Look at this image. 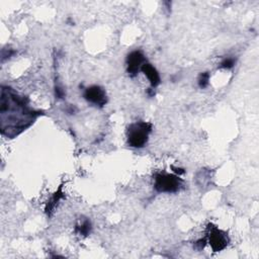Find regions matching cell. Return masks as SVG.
I'll use <instances>...</instances> for the list:
<instances>
[{"mask_svg": "<svg viewBox=\"0 0 259 259\" xmlns=\"http://www.w3.org/2000/svg\"><path fill=\"white\" fill-rule=\"evenodd\" d=\"M1 131L3 135L13 137L28 126L34 115L26 100L17 96L8 88L1 89Z\"/></svg>", "mask_w": 259, "mask_h": 259, "instance_id": "obj_1", "label": "cell"}, {"mask_svg": "<svg viewBox=\"0 0 259 259\" xmlns=\"http://www.w3.org/2000/svg\"><path fill=\"white\" fill-rule=\"evenodd\" d=\"M151 123L146 121H140L131 124L127 131L128 145L134 148L144 147L148 141V136L151 132Z\"/></svg>", "mask_w": 259, "mask_h": 259, "instance_id": "obj_2", "label": "cell"}, {"mask_svg": "<svg viewBox=\"0 0 259 259\" xmlns=\"http://www.w3.org/2000/svg\"><path fill=\"white\" fill-rule=\"evenodd\" d=\"M61 197H62V193H61L60 191L56 192V193L53 195L52 199L49 201V203H48V205H47V208H46V210H47L48 213H51V211H53V209H54L55 206H56V203H58V201L61 199Z\"/></svg>", "mask_w": 259, "mask_h": 259, "instance_id": "obj_9", "label": "cell"}, {"mask_svg": "<svg viewBox=\"0 0 259 259\" xmlns=\"http://www.w3.org/2000/svg\"><path fill=\"white\" fill-rule=\"evenodd\" d=\"M234 65H235V60H234L233 58H227V59H225V60L222 61L220 67H221V68H224V69H230V68H232Z\"/></svg>", "mask_w": 259, "mask_h": 259, "instance_id": "obj_11", "label": "cell"}, {"mask_svg": "<svg viewBox=\"0 0 259 259\" xmlns=\"http://www.w3.org/2000/svg\"><path fill=\"white\" fill-rule=\"evenodd\" d=\"M208 81H209V73L208 72H203L199 75L197 83H198V86L200 88H205L208 85Z\"/></svg>", "mask_w": 259, "mask_h": 259, "instance_id": "obj_10", "label": "cell"}, {"mask_svg": "<svg viewBox=\"0 0 259 259\" xmlns=\"http://www.w3.org/2000/svg\"><path fill=\"white\" fill-rule=\"evenodd\" d=\"M141 70L148 77V79H149V81H150V83L153 87H156L157 85H159V83H160L159 73L157 72V70L151 64L144 63L143 66L141 67Z\"/></svg>", "mask_w": 259, "mask_h": 259, "instance_id": "obj_7", "label": "cell"}, {"mask_svg": "<svg viewBox=\"0 0 259 259\" xmlns=\"http://www.w3.org/2000/svg\"><path fill=\"white\" fill-rule=\"evenodd\" d=\"M182 180L172 174L158 173L155 176V188L159 192H175L181 186Z\"/></svg>", "mask_w": 259, "mask_h": 259, "instance_id": "obj_3", "label": "cell"}, {"mask_svg": "<svg viewBox=\"0 0 259 259\" xmlns=\"http://www.w3.org/2000/svg\"><path fill=\"white\" fill-rule=\"evenodd\" d=\"M75 230L79 235L87 236L91 231V223L88 220H84L81 224L76 226Z\"/></svg>", "mask_w": 259, "mask_h": 259, "instance_id": "obj_8", "label": "cell"}, {"mask_svg": "<svg viewBox=\"0 0 259 259\" xmlns=\"http://www.w3.org/2000/svg\"><path fill=\"white\" fill-rule=\"evenodd\" d=\"M145 61V57L142 52L134 51L126 58V66L127 72L131 76H136L139 69L143 66Z\"/></svg>", "mask_w": 259, "mask_h": 259, "instance_id": "obj_6", "label": "cell"}, {"mask_svg": "<svg viewBox=\"0 0 259 259\" xmlns=\"http://www.w3.org/2000/svg\"><path fill=\"white\" fill-rule=\"evenodd\" d=\"M84 98L87 101L99 106H103L106 103L105 91L101 87L96 85L91 86L85 90Z\"/></svg>", "mask_w": 259, "mask_h": 259, "instance_id": "obj_5", "label": "cell"}, {"mask_svg": "<svg viewBox=\"0 0 259 259\" xmlns=\"http://www.w3.org/2000/svg\"><path fill=\"white\" fill-rule=\"evenodd\" d=\"M209 234H208V242L209 245L211 246L212 250L218 252L221 251L223 249H225L228 245V238L227 235L225 233H223L222 231H220L219 229H217L215 227H211L209 228Z\"/></svg>", "mask_w": 259, "mask_h": 259, "instance_id": "obj_4", "label": "cell"}]
</instances>
